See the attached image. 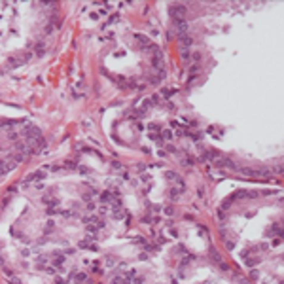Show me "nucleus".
<instances>
[{
    "mask_svg": "<svg viewBox=\"0 0 284 284\" xmlns=\"http://www.w3.org/2000/svg\"><path fill=\"white\" fill-rule=\"evenodd\" d=\"M112 214H114V218L121 220L123 216H125V210H123V206H121L120 203H114V206H112Z\"/></svg>",
    "mask_w": 284,
    "mask_h": 284,
    "instance_id": "obj_3",
    "label": "nucleus"
},
{
    "mask_svg": "<svg viewBox=\"0 0 284 284\" xmlns=\"http://www.w3.org/2000/svg\"><path fill=\"white\" fill-rule=\"evenodd\" d=\"M44 203L48 205V206H57V199L51 197V195H45V197H44Z\"/></svg>",
    "mask_w": 284,
    "mask_h": 284,
    "instance_id": "obj_8",
    "label": "nucleus"
},
{
    "mask_svg": "<svg viewBox=\"0 0 284 284\" xmlns=\"http://www.w3.org/2000/svg\"><path fill=\"white\" fill-rule=\"evenodd\" d=\"M178 195H180V189H172L170 192V199H178Z\"/></svg>",
    "mask_w": 284,
    "mask_h": 284,
    "instance_id": "obj_15",
    "label": "nucleus"
},
{
    "mask_svg": "<svg viewBox=\"0 0 284 284\" xmlns=\"http://www.w3.org/2000/svg\"><path fill=\"white\" fill-rule=\"evenodd\" d=\"M53 227H55L53 220H49V222H48V227H45V233H51V231H53Z\"/></svg>",
    "mask_w": 284,
    "mask_h": 284,
    "instance_id": "obj_12",
    "label": "nucleus"
},
{
    "mask_svg": "<svg viewBox=\"0 0 284 284\" xmlns=\"http://www.w3.org/2000/svg\"><path fill=\"white\" fill-rule=\"evenodd\" d=\"M63 263H65V256H59V254H57V256H55V265L59 267V265H63Z\"/></svg>",
    "mask_w": 284,
    "mask_h": 284,
    "instance_id": "obj_11",
    "label": "nucleus"
},
{
    "mask_svg": "<svg viewBox=\"0 0 284 284\" xmlns=\"http://www.w3.org/2000/svg\"><path fill=\"white\" fill-rule=\"evenodd\" d=\"M182 59H184V61H188V59H189V53H188V49H182Z\"/></svg>",
    "mask_w": 284,
    "mask_h": 284,
    "instance_id": "obj_16",
    "label": "nucleus"
},
{
    "mask_svg": "<svg viewBox=\"0 0 284 284\" xmlns=\"http://www.w3.org/2000/svg\"><path fill=\"white\" fill-rule=\"evenodd\" d=\"M180 42H182V45H184V49H188L189 45H192V38H189V36H188V34L184 32V34H180Z\"/></svg>",
    "mask_w": 284,
    "mask_h": 284,
    "instance_id": "obj_6",
    "label": "nucleus"
},
{
    "mask_svg": "<svg viewBox=\"0 0 284 284\" xmlns=\"http://www.w3.org/2000/svg\"><path fill=\"white\" fill-rule=\"evenodd\" d=\"M184 15H186V6H182V4H172V6H170V17L176 23L182 21Z\"/></svg>",
    "mask_w": 284,
    "mask_h": 284,
    "instance_id": "obj_1",
    "label": "nucleus"
},
{
    "mask_svg": "<svg viewBox=\"0 0 284 284\" xmlns=\"http://www.w3.org/2000/svg\"><path fill=\"white\" fill-rule=\"evenodd\" d=\"M129 284H142V278H140V277H133Z\"/></svg>",
    "mask_w": 284,
    "mask_h": 284,
    "instance_id": "obj_13",
    "label": "nucleus"
},
{
    "mask_svg": "<svg viewBox=\"0 0 284 284\" xmlns=\"http://www.w3.org/2000/svg\"><path fill=\"white\" fill-rule=\"evenodd\" d=\"M135 40H136V44L140 45V48H152V44H150V38H148V36H144V34H136Z\"/></svg>",
    "mask_w": 284,
    "mask_h": 284,
    "instance_id": "obj_5",
    "label": "nucleus"
},
{
    "mask_svg": "<svg viewBox=\"0 0 284 284\" xmlns=\"http://www.w3.org/2000/svg\"><path fill=\"white\" fill-rule=\"evenodd\" d=\"M45 271H48L49 275H53V273H55V267H48V269H45Z\"/></svg>",
    "mask_w": 284,
    "mask_h": 284,
    "instance_id": "obj_18",
    "label": "nucleus"
},
{
    "mask_svg": "<svg viewBox=\"0 0 284 284\" xmlns=\"http://www.w3.org/2000/svg\"><path fill=\"white\" fill-rule=\"evenodd\" d=\"M172 95V89H163V97H170Z\"/></svg>",
    "mask_w": 284,
    "mask_h": 284,
    "instance_id": "obj_17",
    "label": "nucleus"
},
{
    "mask_svg": "<svg viewBox=\"0 0 284 284\" xmlns=\"http://www.w3.org/2000/svg\"><path fill=\"white\" fill-rule=\"evenodd\" d=\"M112 197H114V195H112L110 192H104V193L101 195V201H102V203H110V201H112Z\"/></svg>",
    "mask_w": 284,
    "mask_h": 284,
    "instance_id": "obj_10",
    "label": "nucleus"
},
{
    "mask_svg": "<svg viewBox=\"0 0 284 284\" xmlns=\"http://www.w3.org/2000/svg\"><path fill=\"white\" fill-rule=\"evenodd\" d=\"M42 178H45V170H36V172L29 174L27 184H30V182H38V180H42Z\"/></svg>",
    "mask_w": 284,
    "mask_h": 284,
    "instance_id": "obj_4",
    "label": "nucleus"
},
{
    "mask_svg": "<svg viewBox=\"0 0 284 284\" xmlns=\"http://www.w3.org/2000/svg\"><path fill=\"white\" fill-rule=\"evenodd\" d=\"M148 131H150V136H152V138H159V133L157 131H161V129H159L157 125H150Z\"/></svg>",
    "mask_w": 284,
    "mask_h": 284,
    "instance_id": "obj_7",
    "label": "nucleus"
},
{
    "mask_svg": "<svg viewBox=\"0 0 284 284\" xmlns=\"http://www.w3.org/2000/svg\"><path fill=\"white\" fill-rule=\"evenodd\" d=\"M74 280L76 282H85L87 280V275H85V273H74Z\"/></svg>",
    "mask_w": 284,
    "mask_h": 284,
    "instance_id": "obj_9",
    "label": "nucleus"
},
{
    "mask_svg": "<svg viewBox=\"0 0 284 284\" xmlns=\"http://www.w3.org/2000/svg\"><path fill=\"white\" fill-rule=\"evenodd\" d=\"M161 136L169 140V138H172V133H170V131H161Z\"/></svg>",
    "mask_w": 284,
    "mask_h": 284,
    "instance_id": "obj_14",
    "label": "nucleus"
},
{
    "mask_svg": "<svg viewBox=\"0 0 284 284\" xmlns=\"http://www.w3.org/2000/svg\"><path fill=\"white\" fill-rule=\"evenodd\" d=\"M25 136L30 140V144H34V142H38L40 138H42V135H40V131L36 127H32V125H29V127H25V133H23Z\"/></svg>",
    "mask_w": 284,
    "mask_h": 284,
    "instance_id": "obj_2",
    "label": "nucleus"
},
{
    "mask_svg": "<svg viewBox=\"0 0 284 284\" xmlns=\"http://www.w3.org/2000/svg\"><path fill=\"white\" fill-rule=\"evenodd\" d=\"M55 284H65V280H63V278H57V280H55Z\"/></svg>",
    "mask_w": 284,
    "mask_h": 284,
    "instance_id": "obj_19",
    "label": "nucleus"
}]
</instances>
